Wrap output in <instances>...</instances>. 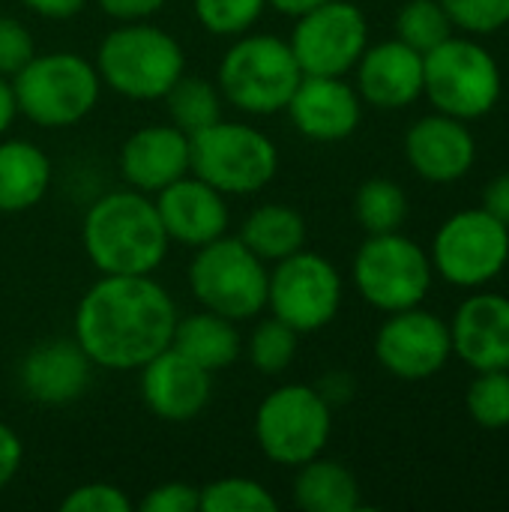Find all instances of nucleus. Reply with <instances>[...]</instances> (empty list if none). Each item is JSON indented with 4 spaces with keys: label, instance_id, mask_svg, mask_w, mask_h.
Listing matches in <instances>:
<instances>
[{
    "label": "nucleus",
    "instance_id": "obj_1",
    "mask_svg": "<svg viewBox=\"0 0 509 512\" xmlns=\"http://www.w3.org/2000/svg\"><path fill=\"white\" fill-rule=\"evenodd\" d=\"M177 318L153 276H99L75 306V342L93 366L129 372L171 345Z\"/></svg>",
    "mask_w": 509,
    "mask_h": 512
},
{
    "label": "nucleus",
    "instance_id": "obj_2",
    "mask_svg": "<svg viewBox=\"0 0 509 512\" xmlns=\"http://www.w3.org/2000/svg\"><path fill=\"white\" fill-rule=\"evenodd\" d=\"M81 240L102 276H150L171 246L156 204L138 189H117L93 201L84 213Z\"/></svg>",
    "mask_w": 509,
    "mask_h": 512
},
{
    "label": "nucleus",
    "instance_id": "obj_3",
    "mask_svg": "<svg viewBox=\"0 0 509 512\" xmlns=\"http://www.w3.org/2000/svg\"><path fill=\"white\" fill-rule=\"evenodd\" d=\"M96 72L117 96L147 102L174 87L186 72V54L168 30L150 21H123L102 39Z\"/></svg>",
    "mask_w": 509,
    "mask_h": 512
},
{
    "label": "nucleus",
    "instance_id": "obj_4",
    "mask_svg": "<svg viewBox=\"0 0 509 512\" xmlns=\"http://www.w3.org/2000/svg\"><path fill=\"white\" fill-rule=\"evenodd\" d=\"M303 69L288 39L270 33H243L219 60L216 87L228 105L252 117H270L288 108Z\"/></svg>",
    "mask_w": 509,
    "mask_h": 512
},
{
    "label": "nucleus",
    "instance_id": "obj_5",
    "mask_svg": "<svg viewBox=\"0 0 509 512\" xmlns=\"http://www.w3.org/2000/svg\"><path fill=\"white\" fill-rule=\"evenodd\" d=\"M18 114L45 129H66L81 123L102 93L96 63L75 51L33 54L12 78Z\"/></svg>",
    "mask_w": 509,
    "mask_h": 512
},
{
    "label": "nucleus",
    "instance_id": "obj_6",
    "mask_svg": "<svg viewBox=\"0 0 509 512\" xmlns=\"http://www.w3.org/2000/svg\"><path fill=\"white\" fill-rule=\"evenodd\" d=\"M504 75L498 60L474 36H450L423 54V96L435 111L480 120L501 102Z\"/></svg>",
    "mask_w": 509,
    "mask_h": 512
},
{
    "label": "nucleus",
    "instance_id": "obj_7",
    "mask_svg": "<svg viewBox=\"0 0 509 512\" xmlns=\"http://www.w3.org/2000/svg\"><path fill=\"white\" fill-rule=\"evenodd\" d=\"M189 168L195 177L228 195H255L279 171L273 138L249 123L216 120L189 138Z\"/></svg>",
    "mask_w": 509,
    "mask_h": 512
},
{
    "label": "nucleus",
    "instance_id": "obj_8",
    "mask_svg": "<svg viewBox=\"0 0 509 512\" xmlns=\"http://www.w3.org/2000/svg\"><path fill=\"white\" fill-rule=\"evenodd\" d=\"M258 450L282 465L300 468L315 456H324L333 435V405L309 384H282L267 393L255 411Z\"/></svg>",
    "mask_w": 509,
    "mask_h": 512
},
{
    "label": "nucleus",
    "instance_id": "obj_9",
    "mask_svg": "<svg viewBox=\"0 0 509 512\" xmlns=\"http://www.w3.org/2000/svg\"><path fill=\"white\" fill-rule=\"evenodd\" d=\"M267 264L240 240L219 237L201 249L189 264V291L216 315L231 321H252L267 309Z\"/></svg>",
    "mask_w": 509,
    "mask_h": 512
},
{
    "label": "nucleus",
    "instance_id": "obj_10",
    "mask_svg": "<svg viewBox=\"0 0 509 512\" xmlns=\"http://www.w3.org/2000/svg\"><path fill=\"white\" fill-rule=\"evenodd\" d=\"M351 276L360 297L372 309L390 315L423 306L435 279V267L429 252L417 240L405 237L402 231H390L369 234L363 240L354 255Z\"/></svg>",
    "mask_w": 509,
    "mask_h": 512
},
{
    "label": "nucleus",
    "instance_id": "obj_11",
    "mask_svg": "<svg viewBox=\"0 0 509 512\" xmlns=\"http://www.w3.org/2000/svg\"><path fill=\"white\" fill-rule=\"evenodd\" d=\"M429 258L444 282L468 291L483 288L509 264V225L483 207L459 210L435 231Z\"/></svg>",
    "mask_w": 509,
    "mask_h": 512
},
{
    "label": "nucleus",
    "instance_id": "obj_12",
    "mask_svg": "<svg viewBox=\"0 0 509 512\" xmlns=\"http://www.w3.org/2000/svg\"><path fill=\"white\" fill-rule=\"evenodd\" d=\"M267 309L300 336L318 333L330 327L342 309V276L324 255L300 249L270 270Z\"/></svg>",
    "mask_w": 509,
    "mask_h": 512
},
{
    "label": "nucleus",
    "instance_id": "obj_13",
    "mask_svg": "<svg viewBox=\"0 0 509 512\" xmlns=\"http://www.w3.org/2000/svg\"><path fill=\"white\" fill-rule=\"evenodd\" d=\"M303 75L345 78L369 48V21L351 0H327L297 18L288 39Z\"/></svg>",
    "mask_w": 509,
    "mask_h": 512
},
{
    "label": "nucleus",
    "instance_id": "obj_14",
    "mask_svg": "<svg viewBox=\"0 0 509 512\" xmlns=\"http://www.w3.org/2000/svg\"><path fill=\"white\" fill-rule=\"evenodd\" d=\"M450 357V324L423 306L390 312L378 327L375 360L399 381H429L450 363Z\"/></svg>",
    "mask_w": 509,
    "mask_h": 512
},
{
    "label": "nucleus",
    "instance_id": "obj_15",
    "mask_svg": "<svg viewBox=\"0 0 509 512\" xmlns=\"http://www.w3.org/2000/svg\"><path fill=\"white\" fill-rule=\"evenodd\" d=\"M405 159L426 183H459L477 162V138L468 120L450 114H426L405 132Z\"/></svg>",
    "mask_w": 509,
    "mask_h": 512
},
{
    "label": "nucleus",
    "instance_id": "obj_16",
    "mask_svg": "<svg viewBox=\"0 0 509 512\" xmlns=\"http://www.w3.org/2000/svg\"><path fill=\"white\" fill-rule=\"evenodd\" d=\"M138 372L144 405L153 417L165 423H189L201 417L213 396V372H207L171 345L153 360H147Z\"/></svg>",
    "mask_w": 509,
    "mask_h": 512
},
{
    "label": "nucleus",
    "instance_id": "obj_17",
    "mask_svg": "<svg viewBox=\"0 0 509 512\" xmlns=\"http://www.w3.org/2000/svg\"><path fill=\"white\" fill-rule=\"evenodd\" d=\"M294 129L318 144L351 138L363 120V99L357 87L336 75H303L288 108Z\"/></svg>",
    "mask_w": 509,
    "mask_h": 512
},
{
    "label": "nucleus",
    "instance_id": "obj_18",
    "mask_svg": "<svg viewBox=\"0 0 509 512\" xmlns=\"http://www.w3.org/2000/svg\"><path fill=\"white\" fill-rule=\"evenodd\" d=\"M153 204L171 243L201 249L228 234L231 210L225 195L192 171L156 192Z\"/></svg>",
    "mask_w": 509,
    "mask_h": 512
},
{
    "label": "nucleus",
    "instance_id": "obj_19",
    "mask_svg": "<svg viewBox=\"0 0 509 512\" xmlns=\"http://www.w3.org/2000/svg\"><path fill=\"white\" fill-rule=\"evenodd\" d=\"M450 324L453 354L474 372L509 369V297L480 291L459 303Z\"/></svg>",
    "mask_w": 509,
    "mask_h": 512
},
{
    "label": "nucleus",
    "instance_id": "obj_20",
    "mask_svg": "<svg viewBox=\"0 0 509 512\" xmlns=\"http://www.w3.org/2000/svg\"><path fill=\"white\" fill-rule=\"evenodd\" d=\"M354 72L357 93L372 108L399 111L423 96V54L402 39L369 45Z\"/></svg>",
    "mask_w": 509,
    "mask_h": 512
},
{
    "label": "nucleus",
    "instance_id": "obj_21",
    "mask_svg": "<svg viewBox=\"0 0 509 512\" xmlns=\"http://www.w3.org/2000/svg\"><path fill=\"white\" fill-rule=\"evenodd\" d=\"M117 165H120V174L129 183V189L156 195L192 171L189 168V135L171 123L141 126L123 141Z\"/></svg>",
    "mask_w": 509,
    "mask_h": 512
},
{
    "label": "nucleus",
    "instance_id": "obj_22",
    "mask_svg": "<svg viewBox=\"0 0 509 512\" xmlns=\"http://www.w3.org/2000/svg\"><path fill=\"white\" fill-rule=\"evenodd\" d=\"M90 357L75 339H54L36 345L18 369L21 390L27 399L60 408L84 396L90 384Z\"/></svg>",
    "mask_w": 509,
    "mask_h": 512
},
{
    "label": "nucleus",
    "instance_id": "obj_23",
    "mask_svg": "<svg viewBox=\"0 0 509 512\" xmlns=\"http://www.w3.org/2000/svg\"><path fill=\"white\" fill-rule=\"evenodd\" d=\"M51 189V159L24 138L0 141V213L33 210Z\"/></svg>",
    "mask_w": 509,
    "mask_h": 512
},
{
    "label": "nucleus",
    "instance_id": "obj_24",
    "mask_svg": "<svg viewBox=\"0 0 509 512\" xmlns=\"http://www.w3.org/2000/svg\"><path fill=\"white\" fill-rule=\"evenodd\" d=\"M171 348H177L180 354H186L189 360H195L198 366L216 375L240 360L243 336L237 330V321L216 315L210 309H201V312L177 318Z\"/></svg>",
    "mask_w": 509,
    "mask_h": 512
},
{
    "label": "nucleus",
    "instance_id": "obj_25",
    "mask_svg": "<svg viewBox=\"0 0 509 512\" xmlns=\"http://www.w3.org/2000/svg\"><path fill=\"white\" fill-rule=\"evenodd\" d=\"M294 504L306 512H357L363 507V495L351 468L336 459L315 456L297 468Z\"/></svg>",
    "mask_w": 509,
    "mask_h": 512
},
{
    "label": "nucleus",
    "instance_id": "obj_26",
    "mask_svg": "<svg viewBox=\"0 0 509 512\" xmlns=\"http://www.w3.org/2000/svg\"><path fill=\"white\" fill-rule=\"evenodd\" d=\"M240 240L264 264H276L306 246V219L288 204H258L243 219Z\"/></svg>",
    "mask_w": 509,
    "mask_h": 512
},
{
    "label": "nucleus",
    "instance_id": "obj_27",
    "mask_svg": "<svg viewBox=\"0 0 509 512\" xmlns=\"http://www.w3.org/2000/svg\"><path fill=\"white\" fill-rule=\"evenodd\" d=\"M165 111H168V123L177 126L180 132H186L189 138L207 126H213L216 120H222V93L213 81L198 78V75H180L174 81V87L162 96Z\"/></svg>",
    "mask_w": 509,
    "mask_h": 512
},
{
    "label": "nucleus",
    "instance_id": "obj_28",
    "mask_svg": "<svg viewBox=\"0 0 509 512\" xmlns=\"http://www.w3.org/2000/svg\"><path fill=\"white\" fill-rule=\"evenodd\" d=\"M354 219L366 234L402 231L408 219V195L396 180L369 177L354 192Z\"/></svg>",
    "mask_w": 509,
    "mask_h": 512
},
{
    "label": "nucleus",
    "instance_id": "obj_29",
    "mask_svg": "<svg viewBox=\"0 0 509 512\" xmlns=\"http://www.w3.org/2000/svg\"><path fill=\"white\" fill-rule=\"evenodd\" d=\"M456 33L441 0H408L396 15V39L420 54H429Z\"/></svg>",
    "mask_w": 509,
    "mask_h": 512
},
{
    "label": "nucleus",
    "instance_id": "obj_30",
    "mask_svg": "<svg viewBox=\"0 0 509 512\" xmlns=\"http://www.w3.org/2000/svg\"><path fill=\"white\" fill-rule=\"evenodd\" d=\"M273 492L252 477H222L201 486L198 512H276Z\"/></svg>",
    "mask_w": 509,
    "mask_h": 512
},
{
    "label": "nucleus",
    "instance_id": "obj_31",
    "mask_svg": "<svg viewBox=\"0 0 509 512\" xmlns=\"http://www.w3.org/2000/svg\"><path fill=\"white\" fill-rule=\"evenodd\" d=\"M465 408L480 429H509V369L477 372L465 390Z\"/></svg>",
    "mask_w": 509,
    "mask_h": 512
},
{
    "label": "nucleus",
    "instance_id": "obj_32",
    "mask_svg": "<svg viewBox=\"0 0 509 512\" xmlns=\"http://www.w3.org/2000/svg\"><path fill=\"white\" fill-rule=\"evenodd\" d=\"M297 339H300V333L291 330L285 321H279L273 315L261 318L246 342L249 363L261 375H282L297 357Z\"/></svg>",
    "mask_w": 509,
    "mask_h": 512
},
{
    "label": "nucleus",
    "instance_id": "obj_33",
    "mask_svg": "<svg viewBox=\"0 0 509 512\" xmlns=\"http://www.w3.org/2000/svg\"><path fill=\"white\" fill-rule=\"evenodd\" d=\"M198 24L213 36L249 33L267 9V0H195Z\"/></svg>",
    "mask_w": 509,
    "mask_h": 512
},
{
    "label": "nucleus",
    "instance_id": "obj_34",
    "mask_svg": "<svg viewBox=\"0 0 509 512\" xmlns=\"http://www.w3.org/2000/svg\"><path fill=\"white\" fill-rule=\"evenodd\" d=\"M441 6L465 36H489L509 24V0H441Z\"/></svg>",
    "mask_w": 509,
    "mask_h": 512
},
{
    "label": "nucleus",
    "instance_id": "obj_35",
    "mask_svg": "<svg viewBox=\"0 0 509 512\" xmlns=\"http://www.w3.org/2000/svg\"><path fill=\"white\" fill-rule=\"evenodd\" d=\"M63 512H132L135 504L129 501V495L111 483H84L78 489H72L63 501Z\"/></svg>",
    "mask_w": 509,
    "mask_h": 512
},
{
    "label": "nucleus",
    "instance_id": "obj_36",
    "mask_svg": "<svg viewBox=\"0 0 509 512\" xmlns=\"http://www.w3.org/2000/svg\"><path fill=\"white\" fill-rule=\"evenodd\" d=\"M36 54L33 36L24 21L12 15H0V75L12 78L27 66V60Z\"/></svg>",
    "mask_w": 509,
    "mask_h": 512
},
{
    "label": "nucleus",
    "instance_id": "obj_37",
    "mask_svg": "<svg viewBox=\"0 0 509 512\" xmlns=\"http://www.w3.org/2000/svg\"><path fill=\"white\" fill-rule=\"evenodd\" d=\"M198 501H201V489L183 480H168L153 486L138 510L141 512H198Z\"/></svg>",
    "mask_w": 509,
    "mask_h": 512
},
{
    "label": "nucleus",
    "instance_id": "obj_38",
    "mask_svg": "<svg viewBox=\"0 0 509 512\" xmlns=\"http://www.w3.org/2000/svg\"><path fill=\"white\" fill-rule=\"evenodd\" d=\"M99 9L114 21H150L165 9L168 0H96Z\"/></svg>",
    "mask_w": 509,
    "mask_h": 512
},
{
    "label": "nucleus",
    "instance_id": "obj_39",
    "mask_svg": "<svg viewBox=\"0 0 509 512\" xmlns=\"http://www.w3.org/2000/svg\"><path fill=\"white\" fill-rule=\"evenodd\" d=\"M24 462V444L15 435V429H9L6 423H0V492L15 480L18 468Z\"/></svg>",
    "mask_w": 509,
    "mask_h": 512
},
{
    "label": "nucleus",
    "instance_id": "obj_40",
    "mask_svg": "<svg viewBox=\"0 0 509 512\" xmlns=\"http://www.w3.org/2000/svg\"><path fill=\"white\" fill-rule=\"evenodd\" d=\"M483 210H489L495 219H501L504 225H509V171L492 177L483 189Z\"/></svg>",
    "mask_w": 509,
    "mask_h": 512
},
{
    "label": "nucleus",
    "instance_id": "obj_41",
    "mask_svg": "<svg viewBox=\"0 0 509 512\" xmlns=\"http://www.w3.org/2000/svg\"><path fill=\"white\" fill-rule=\"evenodd\" d=\"M33 15L39 18H48V21H66V18H75L87 0H21Z\"/></svg>",
    "mask_w": 509,
    "mask_h": 512
},
{
    "label": "nucleus",
    "instance_id": "obj_42",
    "mask_svg": "<svg viewBox=\"0 0 509 512\" xmlns=\"http://www.w3.org/2000/svg\"><path fill=\"white\" fill-rule=\"evenodd\" d=\"M15 117H18V102H15L12 81L6 75H0V138L6 135V129L12 126Z\"/></svg>",
    "mask_w": 509,
    "mask_h": 512
},
{
    "label": "nucleus",
    "instance_id": "obj_43",
    "mask_svg": "<svg viewBox=\"0 0 509 512\" xmlns=\"http://www.w3.org/2000/svg\"><path fill=\"white\" fill-rule=\"evenodd\" d=\"M321 3H327V0H267L270 9H276L279 15H288V18H300Z\"/></svg>",
    "mask_w": 509,
    "mask_h": 512
}]
</instances>
